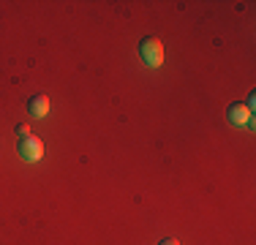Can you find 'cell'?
Here are the masks:
<instances>
[{"label":"cell","mask_w":256,"mask_h":245,"mask_svg":"<svg viewBox=\"0 0 256 245\" xmlns=\"http://www.w3.org/2000/svg\"><path fill=\"white\" fill-rule=\"evenodd\" d=\"M16 152H20V158L25 164H36L44 156V142H41L38 136H25V139L16 142Z\"/></svg>","instance_id":"obj_2"},{"label":"cell","mask_w":256,"mask_h":245,"mask_svg":"<svg viewBox=\"0 0 256 245\" xmlns=\"http://www.w3.org/2000/svg\"><path fill=\"white\" fill-rule=\"evenodd\" d=\"M226 118H229V122L234 128H248V126H251V120H254V112L246 106V104L237 101V104H232V106H229Z\"/></svg>","instance_id":"obj_3"},{"label":"cell","mask_w":256,"mask_h":245,"mask_svg":"<svg viewBox=\"0 0 256 245\" xmlns=\"http://www.w3.org/2000/svg\"><path fill=\"white\" fill-rule=\"evenodd\" d=\"M158 245H180V242H178V240H172V237H166V240H161Z\"/></svg>","instance_id":"obj_6"},{"label":"cell","mask_w":256,"mask_h":245,"mask_svg":"<svg viewBox=\"0 0 256 245\" xmlns=\"http://www.w3.org/2000/svg\"><path fill=\"white\" fill-rule=\"evenodd\" d=\"M28 114H30V118H36V120L46 118V114H50V98H46L44 93L30 96V101H28Z\"/></svg>","instance_id":"obj_4"},{"label":"cell","mask_w":256,"mask_h":245,"mask_svg":"<svg viewBox=\"0 0 256 245\" xmlns=\"http://www.w3.org/2000/svg\"><path fill=\"white\" fill-rule=\"evenodd\" d=\"M16 136H20V139L30 136V126H28V122H20V126H16Z\"/></svg>","instance_id":"obj_5"},{"label":"cell","mask_w":256,"mask_h":245,"mask_svg":"<svg viewBox=\"0 0 256 245\" xmlns=\"http://www.w3.org/2000/svg\"><path fill=\"white\" fill-rule=\"evenodd\" d=\"M139 58H142V63L148 66V68H161L164 66V44H161V38H156V36H144V38L139 41Z\"/></svg>","instance_id":"obj_1"}]
</instances>
